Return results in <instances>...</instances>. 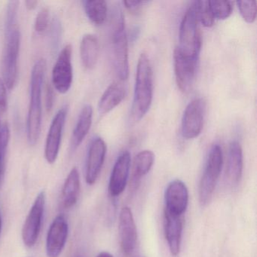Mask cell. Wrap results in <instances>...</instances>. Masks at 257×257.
<instances>
[{
  "label": "cell",
  "instance_id": "6da1fadb",
  "mask_svg": "<svg viewBox=\"0 0 257 257\" xmlns=\"http://www.w3.org/2000/svg\"><path fill=\"white\" fill-rule=\"evenodd\" d=\"M46 70V60L40 58L36 61L31 72V99L27 124L28 141L31 146L37 144L41 132L43 117L42 93Z\"/></svg>",
  "mask_w": 257,
  "mask_h": 257
},
{
  "label": "cell",
  "instance_id": "7a4b0ae2",
  "mask_svg": "<svg viewBox=\"0 0 257 257\" xmlns=\"http://www.w3.org/2000/svg\"><path fill=\"white\" fill-rule=\"evenodd\" d=\"M153 88L151 62L148 56L143 53L138 59L135 94L131 113L132 120L135 122L142 119L150 109L153 101Z\"/></svg>",
  "mask_w": 257,
  "mask_h": 257
},
{
  "label": "cell",
  "instance_id": "3957f363",
  "mask_svg": "<svg viewBox=\"0 0 257 257\" xmlns=\"http://www.w3.org/2000/svg\"><path fill=\"white\" fill-rule=\"evenodd\" d=\"M111 32L114 68L120 80L124 81L127 79L129 75L128 43L124 15L120 7H115Z\"/></svg>",
  "mask_w": 257,
  "mask_h": 257
},
{
  "label": "cell",
  "instance_id": "277c9868",
  "mask_svg": "<svg viewBox=\"0 0 257 257\" xmlns=\"http://www.w3.org/2000/svg\"><path fill=\"white\" fill-rule=\"evenodd\" d=\"M21 46V33L17 24L6 26V41L2 58L3 79L7 88L13 89L18 79V59Z\"/></svg>",
  "mask_w": 257,
  "mask_h": 257
},
{
  "label": "cell",
  "instance_id": "5b68a950",
  "mask_svg": "<svg viewBox=\"0 0 257 257\" xmlns=\"http://www.w3.org/2000/svg\"><path fill=\"white\" fill-rule=\"evenodd\" d=\"M179 43L177 48L181 53L189 58L199 59L202 41L193 3L185 13L180 23Z\"/></svg>",
  "mask_w": 257,
  "mask_h": 257
},
{
  "label": "cell",
  "instance_id": "8992f818",
  "mask_svg": "<svg viewBox=\"0 0 257 257\" xmlns=\"http://www.w3.org/2000/svg\"><path fill=\"white\" fill-rule=\"evenodd\" d=\"M222 148L219 144H214L209 151L204 173L200 180L198 195L200 204L202 206L207 205L211 200L222 171Z\"/></svg>",
  "mask_w": 257,
  "mask_h": 257
},
{
  "label": "cell",
  "instance_id": "52a82bcc",
  "mask_svg": "<svg viewBox=\"0 0 257 257\" xmlns=\"http://www.w3.org/2000/svg\"><path fill=\"white\" fill-rule=\"evenodd\" d=\"M46 198L45 191H41L37 195L24 223L22 232V240L25 246L28 247L35 246L40 236L44 216Z\"/></svg>",
  "mask_w": 257,
  "mask_h": 257
},
{
  "label": "cell",
  "instance_id": "ba28073f",
  "mask_svg": "<svg viewBox=\"0 0 257 257\" xmlns=\"http://www.w3.org/2000/svg\"><path fill=\"white\" fill-rule=\"evenodd\" d=\"M206 102L203 98L192 100L185 109L182 118V135L186 139L199 136L204 125Z\"/></svg>",
  "mask_w": 257,
  "mask_h": 257
},
{
  "label": "cell",
  "instance_id": "9c48e42d",
  "mask_svg": "<svg viewBox=\"0 0 257 257\" xmlns=\"http://www.w3.org/2000/svg\"><path fill=\"white\" fill-rule=\"evenodd\" d=\"M71 59L72 46L67 45L60 52L52 70V85L61 94H66L71 88L73 78Z\"/></svg>",
  "mask_w": 257,
  "mask_h": 257
},
{
  "label": "cell",
  "instance_id": "30bf717a",
  "mask_svg": "<svg viewBox=\"0 0 257 257\" xmlns=\"http://www.w3.org/2000/svg\"><path fill=\"white\" fill-rule=\"evenodd\" d=\"M67 106H63L57 112L51 123L45 147V158L48 163L54 164L58 159L63 131L67 119Z\"/></svg>",
  "mask_w": 257,
  "mask_h": 257
},
{
  "label": "cell",
  "instance_id": "8fae6325",
  "mask_svg": "<svg viewBox=\"0 0 257 257\" xmlns=\"http://www.w3.org/2000/svg\"><path fill=\"white\" fill-rule=\"evenodd\" d=\"M198 63V58H189L176 48L174 53V73L177 86L183 92H189L192 88Z\"/></svg>",
  "mask_w": 257,
  "mask_h": 257
},
{
  "label": "cell",
  "instance_id": "7c38bea8",
  "mask_svg": "<svg viewBox=\"0 0 257 257\" xmlns=\"http://www.w3.org/2000/svg\"><path fill=\"white\" fill-rule=\"evenodd\" d=\"M69 225L64 215L57 216L51 224L46 237L48 257H59L68 238Z\"/></svg>",
  "mask_w": 257,
  "mask_h": 257
},
{
  "label": "cell",
  "instance_id": "4fadbf2b",
  "mask_svg": "<svg viewBox=\"0 0 257 257\" xmlns=\"http://www.w3.org/2000/svg\"><path fill=\"white\" fill-rule=\"evenodd\" d=\"M165 211L182 216L189 204V191L186 184L180 180L171 182L165 193Z\"/></svg>",
  "mask_w": 257,
  "mask_h": 257
},
{
  "label": "cell",
  "instance_id": "5bb4252c",
  "mask_svg": "<svg viewBox=\"0 0 257 257\" xmlns=\"http://www.w3.org/2000/svg\"><path fill=\"white\" fill-rule=\"evenodd\" d=\"M106 145L102 138L93 140L88 149L85 170V180L88 185H94L97 181L104 163Z\"/></svg>",
  "mask_w": 257,
  "mask_h": 257
},
{
  "label": "cell",
  "instance_id": "9a60e30c",
  "mask_svg": "<svg viewBox=\"0 0 257 257\" xmlns=\"http://www.w3.org/2000/svg\"><path fill=\"white\" fill-rule=\"evenodd\" d=\"M131 168V154L128 151H124L115 161L109 178V195L112 198L119 196L127 186Z\"/></svg>",
  "mask_w": 257,
  "mask_h": 257
},
{
  "label": "cell",
  "instance_id": "2e32d148",
  "mask_svg": "<svg viewBox=\"0 0 257 257\" xmlns=\"http://www.w3.org/2000/svg\"><path fill=\"white\" fill-rule=\"evenodd\" d=\"M118 233L121 249L126 255L133 252L138 241V230L133 213L128 207L121 209L118 220Z\"/></svg>",
  "mask_w": 257,
  "mask_h": 257
},
{
  "label": "cell",
  "instance_id": "e0dca14e",
  "mask_svg": "<svg viewBox=\"0 0 257 257\" xmlns=\"http://www.w3.org/2000/svg\"><path fill=\"white\" fill-rule=\"evenodd\" d=\"M183 228L182 216L171 214L165 210L164 228L165 238L168 242L170 252L174 256H177L180 252Z\"/></svg>",
  "mask_w": 257,
  "mask_h": 257
},
{
  "label": "cell",
  "instance_id": "ac0fdd59",
  "mask_svg": "<svg viewBox=\"0 0 257 257\" xmlns=\"http://www.w3.org/2000/svg\"><path fill=\"white\" fill-rule=\"evenodd\" d=\"M125 87L121 82H113L105 90L98 103L100 114L104 115L112 111L124 100Z\"/></svg>",
  "mask_w": 257,
  "mask_h": 257
},
{
  "label": "cell",
  "instance_id": "d6986e66",
  "mask_svg": "<svg viewBox=\"0 0 257 257\" xmlns=\"http://www.w3.org/2000/svg\"><path fill=\"white\" fill-rule=\"evenodd\" d=\"M243 152L240 144L237 141L231 142L228 149L226 174L228 180L232 184L240 182L243 173Z\"/></svg>",
  "mask_w": 257,
  "mask_h": 257
},
{
  "label": "cell",
  "instance_id": "ffe728a7",
  "mask_svg": "<svg viewBox=\"0 0 257 257\" xmlns=\"http://www.w3.org/2000/svg\"><path fill=\"white\" fill-rule=\"evenodd\" d=\"M80 193V177L79 171L75 167L69 173L62 189V205L64 208L74 207Z\"/></svg>",
  "mask_w": 257,
  "mask_h": 257
},
{
  "label": "cell",
  "instance_id": "44dd1931",
  "mask_svg": "<svg viewBox=\"0 0 257 257\" xmlns=\"http://www.w3.org/2000/svg\"><path fill=\"white\" fill-rule=\"evenodd\" d=\"M92 106L89 104L85 105L81 110L76 127L73 130L71 141V147L73 150L81 145L88 135L92 124Z\"/></svg>",
  "mask_w": 257,
  "mask_h": 257
},
{
  "label": "cell",
  "instance_id": "7402d4cb",
  "mask_svg": "<svg viewBox=\"0 0 257 257\" xmlns=\"http://www.w3.org/2000/svg\"><path fill=\"white\" fill-rule=\"evenodd\" d=\"M80 55L85 68L91 70L95 67L99 55V42L96 36L86 34L81 41Z\"/></svg>",
  "mask_w": 257,
  "mask_h": 257
},
{
  "label": "cell",
  "instance_id": "603a6c76",
  "mask_svg": "<svg viewBox=\"0 0 257 257\" xmlns=\"http://www.w3.org/2000/svg\"><path fill=\"white\" fill-rule=\"evenodd\" d=\"M154 162V153L150 150H144L137 155L134 161L133 181L135 184L150 172Z\"/></svg>",
  "mask_w": 257,
  "mask_h": 257
},
{
  "label": "cell",
  "instance_id": "cb8c5ba5",
  "mask_svg": "<svg viewBox=\"0 0 257 257\" xmlns=\"http://www.w3.org/2000/svg\"><path fill=\"white\" fill-rule=\"evenodd\" d=\"M84 9L87 17L95 25L104 23L107 17V4L103 0L84 1Z\"/></svg>",
  "mask_w": 257,
  "mask_h": 257
},
{
  "label": "cell",
  "instance_id": "d4e9b609",
  "mask_svg": "<svg viewBox=\"0 0 257 257\" xmlns=\"http://www.w3.org/2000/svg\"><path fill=\"white\" fill-rule=\"evenodd\" d=\"M193 4L198 22L206 28L213 26L215 19L210 9V1H195Z\"/></svg>",
  "mask_w": 257,
  "mask_h": 257
},
{
  "label": "cell",
  "instance_id": "484cf974",
  "mask_svg": "<svg viewBox=\"0 0 257 257\" xmlns=\"http://www.w3.org/2000/svg\"><path fill=\"white\" fill-rule=\"evenodd\" d=\"M10 140V130L7 123L0 127V182L5 168L6 155Z\"/></svg>",
  "mask_w": 257,
  "mask_h": 257
},
{
  "label": "cell",
  "instance_id": "4316f807",
  "mask_svg": "<svg viewBox=\"0 0 257 257\" xmlns=\"http://www.w3.org/2000/svg\"><path fill=\"white\" fill-rule=\"evenodd\" d=\"M210 5L214 19L225 20L232 13L233 4L231 1H210Z\"/></svg>",
  "mask_w": 257,
  "mask_h": 257
},
{
  "label": "cell",
  "instance_id": "83f0119b",
  "mask_svg": "<svg viewBox=\"0 0 257 257\" xmlns=\"http://www.w3.org/2000/svg\"><path fill=\"white\" fill-rule=\"evenodd\" d=\"M237 8L245 22L252 24L256 18V2L255 1H237Z\"/></svg>",
  "mask_w": 257,
  "mask_h": 257
},
{
  "label": "cell",
  "instance_id": "f1b7e54d",
  "mask_svg": "<svg viewBox=\"0 0 257 257\" xmlns=\"http://www.w3.org/2000/svg\"><path fill=\"white\" fill-rule=\"evenodd\" d=\"M49 11L47 8H43L38 14L35 20V30L39 34L46 32L49 26Z\"/></svg>",
  "mask_w": 257,
  "mask_h": 257
},
{
  "label": "cell",
  "instance_id": "f546056e",
  "mask_svg": "<svg viewBox=\"0 0 257 257\" xmlns=\"http://www.w3.org/2000/svg\"><path fill=\"white\" fill-rule=\"evenodd\" d=\"M148 2L146 1H124V7L133 15H138L142 11L143 8Z\"/></svg>",
  "mask_w": 257,
  "mask_h": 257
},
{
  "label": "cell",
  "instance_id": "4dcf8cb0",
  "mask_svg": "<svg viewBox=\"0 0 257 257\" xmlns=\"http://www.w3.org/2000/svg\"><path fill=\"white\" fill-rule=\"evenodd\" d=\"M8 104L7 100V85L2 77H0V109L6 110Z\"/></svg>",
  "mask_w": 257,
  "mask_h": 257
},
{
  "label": "cell",
  "instance_id": "1f68e13d",
  "mask_svg": "<svg viewBox=\"0 0 257 257\" xmlns=\"http://www.w3.org/2000/svg\"><path fill=\"white\" fill-rule=\"evenodd\" d=\"M46 91V109L48 111H50L53 106L54 102V92L52 85H48Z\"/></svg>",
  "mask_w": 257,
  "mask_h": 257
},
{
  "label": "cell",
  "instance_id": "d6a6232c",
  "mask_svg": "<svg viewBox=\"0 0 257 257\" xmlns=\"http://www.w3.org/2000/svg\"><path fill=\"white\" fill-rule=\"evenodd\" d=\"M25 5H26L27 9L28 10H34L37 8V5H38V1L28 0V1L25 2Z\"/></svg>",
  "mask_w": 257,
  "mask_h": 257
},
{
  "label": "cell",
  "instance_id": "836d02e7",
  "mask_svg": "<svg viewBox=\"0 0 257 257\" xmlns=\"http://www.w3.org/2000/svg\"><path fill=\"white\" fill-rule=\"evenodd\" d=\"M97 257H113V255L109 253V252L103 251V252H100V253L97 255Z\"/></svg>",
  "mask_w": 257,
  "mask_h": 257
},
{
  "label": "cell",
  "instance_id": "e575fe53",
  "mask_svg": "<svg viewBox=\"0 0 257 257\" xmlns=\"http://www.w3.org/2000/svg\"><path fill=\"white\" fill-rule=\"evenodd\" d=\"M2 225H3L2 216H1V213H0V234H1V231H2Z\"/></svg>",
  "mask_w": 257,
  "mask_h": 257
},
{
  "label": "cell",
  "instance_id": "d590c367",
  "mask_svg": "<svg viewBox=\"0 0 257 257\" xmlns=\"http://www.w3.org/2000/svg\"><path fill=\"white\" fill-rule=\"evenodd\" d=\"M0 127H1V126H0Z\"/></svg>",
  "mask_w": 257,
  "mask_h": 257
}]
</instances>
